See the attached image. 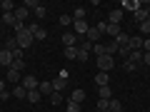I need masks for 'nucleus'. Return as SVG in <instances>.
Returning <instances> with one entry per match:
<instances>
[{
	"mask_svg": "<svg viewBox=\"0 0 150 112\" xmlns=\"http://www.w3.org/2000/svg\"><path fill=\"white\" fill-rule=\"evenodd\" d=\"M133 15H135V20H138V25H140V22L150 20V8H140V10H135Z\"/></svg>",
	"mask_w": 150,
	"mask_h": 112,
	"instance_id": "obj_14",
	"label": "nucleus"
},
{
	"mask_svg": "<svg viewBox=\"0 0 150 112\" xmlns=\"http://www.w3.org/2000/svg\"><path fill=\"white\" fill-rule=\"evenodd\" d=\"M123 70H125V72H135V70H138V65L130 62V60H125V62H123Z\"/></svg>",
	"mask_w": 150,
	"mask_h": 112,
	"instance_id": "obj_32",
	"label": "nucleus"
},
{
	"mask_svg": "<svg viewBox=\"0 0 150 112\" xmlns=\"http://www.w3.org/2000/svg\"><path fill=\"white\" fill-rule=\"evenodd\" d=\"M20 85L25 87V90H38V85H40V82L35 80V75H25V77L20 80Z\"/></svg>",
	"mask_w": 150,
	"mask_h": 112,
	"instance_id": "obj_7",
	"label": "nucleus"
},
{
	"mask_svg": "<svg viewBox=\"0 0 150 112\" xmlns=\"http://www.w3.org/2000/svg\"><path fill=\"white\" fill-rule=\"evenodd\" d=\"M0 5H3V0H0Z\"/></svg>",
	"mask_w": 150,
	"mask_h": 112,
	"instance_id": "obj_48",
	"label": "nucleus"
},
{
	"mask_svg": "<svg viewBox=\"0 0 150 112\" xmlns=\"http://www.w3.org/2000/svg\"><path fill=\"white\" fill-rule=\"evenodd\" d=\"M33 37H35V40H48V30L35 25V30H33Z\"/></svg>",
	"mask_w": 150,
	"mask_h": 112,
	"instance_id": "obj_21",
	"label": "nucleus"
},
{
	"mask_svg": "<svg viewBox=\"0 0 150 112\" xmlns=\"http://www.w3.org/2000/svg\"><path fill=\"white\" fill-rule=\"evenodd\" d=\"M130 62H135V65H138V67H140V65H143V50H135V52H130Z\"/></svg>",
	"mask_w": 150,
	"mask_h": 112,
	"instance_id": "obj_22",
	"label": "nucleus"
},
{
	"mask_svg": "<svg viewBox=\"0 0 150 112\" xmlns=\"http://www.w3.org/2000/svg\"><path fill=\"white\" fill-rule=\"evenodd\" d=\"M15 48H18L15 37H8V40H5V50H10V52H13V50H15Z\"/></svg>",
	"mask_w": 150,
	"mask_h": 112,
	"instance_id": "obj_34",
	"label": "nucleus"
},
{
	"mask_svg": "<svg viewBox=\"0 0 150 112\" xmlns=\"http://www.w3.org/2000/svg\"><path fill=\"white\" fill-rule=\"evenodd\" d=\"M13 95H15L18 100H25V97H28V90H25L23 85H15V87H13Z\"/></svg>",
	"mask_w": 150,
	"mask_h": 112,
	"instance_id": "obj_23",
	"label": "nucleus"
},
{
	"mask_svg": "<svg viewBox=\"0 0 150 112\" xmlns=\"http://www.w3.org/2000/svg\"><path fill=\"white\" fill-rule=\"evenodd\" d=\"M0 102H3V97H0Z\"/></svg>",
	"mask_w": 150,
	"mask_h": 112,
	"instance_id": "obj_49",
	"label": "nucleus"
},
{
	"mask_svg": "<svg viewBox=\"0 0 150 112\" xmlns=\"http://www.w3.org/2000/svg\"><path fill=\"white\" fill-rule=\"evenodd\" d=\"M105 55H110V57H115V55H118V45H115V43L105 45Z\"/></svg>",
	"mask_w": 150,
	"mask_h": 112,
	"instance_id": "obj_30",
	"label": "nucleus"
},
{
	"mask_svg": "<svg viewBox=\"0 0 150 112\" xmlns=\"http://www.w3.org/2000/svg\"><path fill=\"white\" fill-rule=\"evenodd\" d=\"M63 45L65 48H78V35H75V32H63Z\"/></svg>",
	"mask_w": 150,
	"mask_h": 112,
	"instance_id": "obj_6",
	"label": "nucleus"
},
{
	"mask_svg": "<svg viewBox=\"0 0 150 112\" xmlns=\"http://www.w3.org/2000/svg\"><path fill=\"white\" fill-rule=\"evenodd\" d=\"M120 20H123V10H120V8H112L110 15H108V22H110V25H120Z\"/></svg>",
	"mask_w": 150,
	"mask_h": 112,
	"instance_id": "obj_10",
	"label": "nucleus"
},
{
	"mask_svg": "<svg viewBox=\"0 0 150 112\" xmlns=\"http://www.w3.org/2000/svg\"><path fill=\"white\" fill-rule=\"evenodd\" d=\"M38 5H40V3H38V0H25V8H28V10H30V13L35 10Z\"/></svg>",
	"mask_w": 150,
	"mask_h": 112,
	"instance_id": "obj_41",
	"label": "nucleus"
},
{
	"mask_svg": "<svg viewBox=\"0 0 150 112\" xmlns=\"http://www.w3.org/2000/svg\"><path fill=\"white\" fill-rule=\"evenodd\" d=\"M0 10H3V13H13V10H15V3H13V0H3Z\"/></svg>",
	"mask_w": 150,
	"mask_h": 112,
	"instance_id": "obj_27",
	"label": "nucleus"
},
{
	"mask_svg": "<svg viewBox=\"0 0 150 112\" xmlns=\"http://www.w3.org/2000/svg\"><path fill=\"white\" fill-rule=\"evenodd\" d=\"M13 15H15V20H20V22H25V18L30 15V10H28L25 5H20V8H15V10H13Z\"/></svg>",
	"mask_w": 150,
	"mask_h": 112,
	"instance_id": "obj_17",
	"label": "nucleus"
},
{
	"mask_svg": "<svg viewBox=\"0 0 150 112\" xmlns=\"http://www.w3.org/2000/svg\"><path fill=\"white\" fill-rule=\"evenodd\" d=\"M143 52H150V37H145V40H143Z\"/></svg>",
	"mask_w": 150,
	"mask_h": 112,
	"instance_id": "obj_44",
	"label": "nucleus"
},
{
	"mask_svg": "<svg viewBox=\"0 0 150 112\" xmlns=\"http://www.w3.org/2000/svg\"><path fill=\"white\" fill-rule=\"evenodd\" d=\"M50 102H53V107L60 105V102H63V95H60V92H53V95H50Z\"/></svg>",
	"mask_w": 150,
	"mask_h": 112,
	"instance_id": "obj_35",
	"label": "nucleus"
},
{
	"mask_svg": "<svg viewBox=\"0 0 150 112\" xmlns=\"http://www.w3.org/2000/svg\"><path fill=\"white\" fill-rule=\"evenodd\" d=\"M73 20H85V8H75V13H73Z\"/></svg>",
	"mask_w": 150,
	"mask_h": 112,
	"instance_id": "obj_31",
	"label": "nucleus"
},
{
	"mask_svg": "<svg viewBox=\"0 0 150 112\" xmlns=\"http://www.w3.org/2000/svg\"><path fill=\"white\" fill-rule=\"evenodd\" d=\"M112 43H115V45H118V48H128V43H130V35H128V32H120V35L118 37H115V40H112Z\"/></svg>",
	"mask_w": 150,
	"mask_h": 112,
	"instance_id": "obj_18",
	"label": "nucleus"
},
{
	"mask_svg": "<svg viewBox=\"0 0 150 112\" xmlns=\"http://www.w3.org/2000/svg\"><path fill=\"white\" fill-rule=\"evenodd\" d=\"M140 8H143V3H140V0H123V3H120V10H130V13H135V10H140Z\"/></svg>",
	"mask_w": 150,
	"mask_h": 112,
	"instance_id": "obj_4",
	"label": "nucleus"
},
{
	"mask_svg": "<svg viewBox=\"0 0 150 112\" xmlns=\"http://www.w3.org/2000/svg\"><path fill=\"white\" fill-rule=\"evenodd\" d=\"M0 92H5V80H0Z\"/></svg>",
	"mask_w": 150,
	"mask_h": 112,
	"instance_id": "obj_46",
	"label": "nucleus"
},
{
	"mask_svg": "<svg viewBox=\"0 0 150 112\" xmlns=\"http://www.w3.org/2000/svg\"><path fill=\"white\" fill-rule=\"evenodd\" d=\"M95 65L100 67V72H110V70L115 67V57H110V55H103V57H95Z\"/></svg>",
	"mask_w": 150,
	"mask_h": 112,
	"instance_id": "obj_2",
	"label": "nucleus"
},
{
	"mask_svg": "<svg viewBox=\"0 0 150 112\" xmlns=\"http://www.w3.org/2000/svg\"><path fill=\"white\" fill-rule=\"evenodd\" d=\"M98 92H100V100H112V90H110V85L98 87Z\"/></svg>",
	"mask_w": 150,
	"mask_h": 112,
	"instance_id": "obj_24",
	"label": "nucleus"
},
{
	"mask_svg": "<svg viewBox=\"0 0 150 112\" xmlns=\"http://www.w3.org/2000/svg\"><path fill=\"white\" fill-rule=\"evenodd\" d=\"M98 112H110V110H108V107H98Z\"/></svg>",
	"mask_w": 150,
	"mask_h": 112,
	"instance_id": "obj_47",
	"label": "nucleus"
},
{
	"mask_svg": "<svg viewBox=\"0 0 150 112\" xmlns=\"http://www.w3.org/2000/svg\"><path fill=\"white\" fill-rule=\"evenodd\" d=\"M98 30H100V32H108V35H112V40H115V37L123 32V27H120V25H110V22H100V25H98Z\"/></svg>",
	"mask_w": 150,
	"mask_h": 112,
	"instance_id": "obj_3",
	"label": "nucleus"
},
{
	"mask_svg": "<svg viewBox=\"0 0 150 112\" xmlns=\"http://www.w3.org/2000/svg\"><path fill=\"white\" fill-rule=\"evenodd\" d=\"M100 35H103V32L98 30V25H95V27H90V30H88V35H85V40H88V43H93V45H95L98 40H100Z\"/></svg>",
	"mask_w": 150,
	"mask_h": 112,
	"instance_id": "obj_16",
	"label": "nucleus"
},
{
	"mask_svg": "<svg viewBox=\"0 0 150 112\" xmlns=\"http://www.w3.org/2000/svg\"><path fill=\"white\" fill-rule=\"evenodd\" d=\"M68 87H70V80H68V77H55V80H53V90L60 92V95H63V90H68Z\"/></svg>",
	"mask_w": 150,
	"mask_h": 112,
	"instance_id": "obj_5",
	"label": "nucleus"
},
{
	"mask_svg": "<svg viewBox=\"0 0 150 112\" xmlns=\"http://www.w3.org/2000/svg\"><path fill=\"white\" fill-rule=\"evenodd\" d=\"M63 55H65L68 60H78V48H65Z\"/></svg>",
	"mask_w": 150,
	"mask_h": 112,
	"instance_id": "obj_26",
	"label": "nucleus"
},
{
	"mask_svg": "<svg viewBox=\"0 0 150 112\" xmlns=\"http://www.w3.org/2000/svg\"><path fill=\"white\" fill-rule=\"evenodd\" d=\"M68 112H83V107L80 105H75V102H68V107H65Z\"/></svg>",
	"mask_w": 150,
	"mask_h": 112,
	"instance_id": "obj_40",
	"label": "nucleus"
},
{
	"mask_svg": "<svg viewBox=\"0 0 150 112\" xmlns=\"http://www.w3.org/2000/svg\"><path fill=\"white\" fill-rule=\"evenodd\" d=\"M13 22H15V15H13V13H3V25L13 27Z\"/></svg>",
	"mask_w": 150,
	"mask_h": 112,
	"instance_id": "obj_29",
	"label": "nucleus"
},
{
	"mask_svg": "<svg viewBox=\"0 0 150 112\" xmlns=\"http://www.w3.org/2000/svg\"><path fill=\"white\" fill-rule=\"evenodd\" d=\"M140 32H143V35H150V20L140 22Z\"/></svg>",
	"mask_w": 150,
	"mask_h": 112,
	"instance_id": "obj_39",
	"label": "nucleus"
},
{
	"mask_svg": "<svg viewBox=\"0 0 150 112\" xmlns=\"http://www.w3.org/2000/svg\"><path fill=\"white\" fill-rule=\"evenodd\" d=\"M108 110L110 112H123V102L118 97H112V100H108Z\"/></svg>",
	"mask_w": 150,
	"mask_h": 112,
	"instance_id": "obj_20",
	"label": "nucleus"
},
{
	"mask_svg": "<svg viewBox=\"0 0 150 112\" xmlns=\"http://www.w3.org/2000/svg\"><path fill=\"white\" fill-rule=\"evenodd\" d=\"M20 80H23V75L18 72L15 67H8V82H13V85H20Z\"/></svg>",
	"mask_w": 150,
	"mask_h": 112,
	"instance_id": "obj_15",
	"label": "nucleus"
},
{
	"mask_svg": "<svg viewBox=\"0 0 150 112\" xmlns=\"http://www.w3.org/2000/svg\"><path fill=\"white\" fill-rule=\"evenodd\" d=\"M15 43H18V48H30V45L33 43H35V37H33V30H30V27H28L25 25V30H23V32H18V35H15Z\"/></svg>",
	"mask_w": 150,
	"mask_h": 112,
	"instance_id": "obj_1",
	"label": "nucleus"
},
{
	"mask_svg": "<svg viewBox=\"0 0 150 112\" xmlns=\"http://www.w3.org/2000/svg\"><path fill=\"white\" fill-rule=\"evenodd\" d=\"M108 82H110L108 72H100V70H98V72H95V85H98V87H105Z\"/></svg>",
	"mask_w": 150,
	"mask_h": 112,
	"instance_id": "obj_19",
	"label": "nucleus"
},
{
	"mask_svg": "<svg viewBox=\"0 0 150 112\" xmlns=\"http://www.w3.org/2000/svg\"><path fill=\"white\" fill-rule=\"evenodd\" d=\"M143 65H148V67H150V52H143Z\"/></svg>",
	"mask_w": 150,
	"mask_h": 112,
	"instance_id": "obj_45",
	"label": "nucleus"
},
{
	"mask_svg": "<svg viewBox=\"0 0 150 112\" xmlns=\"http://www.w3.org/2000/svg\"><path fill=\"white\" fill-rule=\"evenodd\" d=\"M90 52H95V57H103V55H105V45L95 43V45H93V50H90Z\"/></svg>",
	"mask_w": 150,
	"mask_h": 112,
	"instance_id": "obj_28",
	"label": "nucleus"
},
{
	"mask_svg": "<svg viewBox=\"0 0 150 112\" xmlns=\"http://www.w3.org/2000/svg\"><path fill=\"white\" fill-rule=\"evenodd\" d=\"M0 65H3V67H10L13 65V52L10 50H5V48L0 50Z\"/></svg>",
	"mask_w": 150,
	"mask_h": 112,
	"instance_id": "obj_12",
	"label": "nucleus"
},
{
	"mask_svg": "<svg viewBox=\"0 0 150 112\" xmlns=\"http://www.w3.org/2000/svg\"><path fill=\"white\" fill-rule=\"evenodd\" d=\"M40 97H43V95H40L38 90H28V97H25V100H30L33 105H35V102H40Z\"/></svg>",
	"mask_w": 150,
	"mask_h": 112,
	"instance_id": "obj_25",
	"label": "nucleus"
},
{
	"mask_svg": "<svg viewBox=\"0 0 150 112\" xmlns=\"http://www.w3.org/2000/svg\"><path fill=\"white\" fill-rule=\"evenodd\" d=\"M88 57H90V52H88V50H80V48H78V60H80V62H88Z\"/></svg>",
	"mask_w": 150,
	"mask_h": 112,
	"instance_id": "obj_33",
	"label": "nucleus"
},
{
	"mask_svg": "<svg viewBox=\"0 0 150 112\" xmlns=\"http://www.w3.org/2000/svg\"><path fill=\"white\" fill-rule=\"evenodd\" d=\"M33 13H35V18H45V5L40 3V5H38V8H35Z\"/></svg>",
	"mask_w": 150,
	"mask_h": 112,
	"instance_id": "obj_38",
	"label": "nucleus"
},
{
	"mask_svg": "<svg viewBox=\"0 0 150 112\" xmlns=\"http://www.w3.org/2000/svg\"><path fill=\"white\" fill-rule=\"evenodd\" d=\"M143 40H145L143 35H130V43H128L130 52H135V50H143Z\"/></svg>",
	"mask_w": 150,
	"mask_h": 112,
	"instance_id": "obj_9",
	"label": "nucleus"
},
{
	"mask_svg": "<svg viewBox=\"0 0 150 112\" xmlns=\"http://www.w3.org/2000/svg\"><path fill=\"white\" fill-rule=\"evenodd\" d=\"M13 60H23V50H20V48L13 50Z\"/></svg>",
	"mask_w": 150,
	"mask_h": 112,
	"instance_id": "obj_43",
	"label": "nucleus"
},
{
	"mask_svg": "<svg viewBox=\"0 0 150 112\" xmlns=\"http://www.w3.org/2000/svg\"><path fill=\"white\" fill-rule=\"evenodd\" d=\"M73 27H75V35H88V30H90L85 20H73Z\"/></svg>",
	"mask_w": 150,
	"mask_h": 112,
	"instance_id": "obj_11",
	"label": "nucleus"
},
{
	"mask_svg": "<svg viewBox=\"0 0 150 112\" xmlns=\"http://www.w3.org/2000/svg\"><path fill=\"white\" fill-rule=\"evenodd\" d=\"M60 25H73V18L70 15H60Z\"/></svg>",
	"mask_w": 150,
	"mask_h": 112,
	"instance_id": "obj_42",
	"label": "nucleus"
},
{
	"mask_svg": "<svg viewBox=\"0 0 150 112\" xmlns=\"http://www.w3.org/2000/svg\"><path fill=\"white\" fill-rule=\"evenodd\" d=\"M10 67H15L18 72H23V67H25V60H13V65Z\"/></svg>",
	"mask_w": 150,
	"mask_h": 112,
	"instance_id": "obj_36",
	"label": "nucleus"
},
{
	"mask_svg": "<svg viewBox=\"0 0 150 112\" xmlns=\"http://www.w3.org/2000/svg\"><path fill=\"white\" fill-rule=\"evenodd\" d=\"M38 92H40V95H48V97H50V95L55 92V90H53V82H50V80H43L40 85H38Z\"/></svg>",
	"mask_w": 150,
	"mask_h": 112,
	"instance_id": "obj_13",
	"label": "nucleus"
},
{
	"mask_svg": "<svg viewBox=\"0 0 150 112\" xmlns=\"http://www.w3.org/2000/svg\"><path fill=\"white\" fill-rule=\"evenodd\" d=\"M13 30H15V35H18V32H23V30H25V22L15 20V22H13Z\"/></svg>",
	"mask_w": 150,
	"mask_h": 112,
	"instance_id": "obj_37",
	"label": "nucleus"
},
{
	"mask_svg": "<svg viewBox=\"0 0 150 112\" xmlns=\"http://www.w3.org/2000/svg\"><path fill=\"white\" fill-rule=\"evenodd\" d=\"M85 90H83V87H75L73 90V95H70V102H75V105H83V102H85Z\"/></svg>",
	"mask_w": 150,
	"mask_h": 112,
	"instance_id": "obj_8",
	"label": "nucleus"
}]
</instances>
